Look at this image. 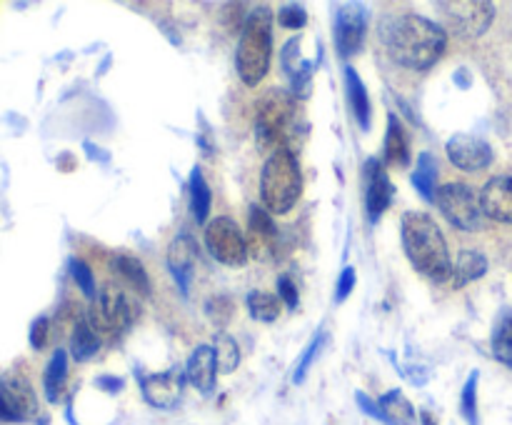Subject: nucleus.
Wrapping results in <instances>:
<instances>
[{
	"instance_id": "nucleus-4",
	"label": "nucleus",
	"mask_w": 512,
	"mask_h": 425,
	"mask_svg": "<svg viewBox=\"0 0 512 425\" xmlns=\"http://www.w3.org/2000/svg\"><path fill=\"white\" fill-rule=\"evenodd\" d=\"M273 58V13L268 5H260L245 18L238 40V75L248 88H258L270 70Z\"/></svg>"
},
{
	"instance_id": "nucleus-8",
	"label": "nucleus",
	"mask_w": 512,
	"mask_h": 425,
	"mask_svg": "<svg viewBox=\"0 0 512 425\" xmlns=\"http://www.w3.org/2000/svg\"><path fill=\"white\" fill-rule=\"evenodd\" d=\"M205 248L218 263L230 265V268L245 265L250 250L240 225L228 215H220L205 225Z\"/></svg>"
},
{
	"instance_id": "nucleus-41",
	"label": "nucleus",
	"mask_w": 512,
	"mask_h": 425,
	"mask_svg": "<svg viewBox=\"0 0 512 425\" xmlns=\"http://www.w3.org/2000/svg\"><path fill=\"white\" fill-rule=\"evenodd\" d=\"M95 383H98L103 390H108V393H118V390L123 388V380H120V378H110V375H100V378L95 380Z\"/></svg>"
},
{
	"instance_id": "nucleus-27",
	"label": "nucleus",
	"mask_w": 512,
	"mask_h": 425,
	"mask_svg": "<svg viewBox=\"0 0 512 425\" xmlns=\"http://www.w3.org/2000/svg\"><path fill=\"white\" fill-rule=\"evenodd\" d=\"M113 268L118 270L120 278L128 280L130 285H133L138 293L148 295L150 293V280H148V273H145L143 263H140L138 258H133V255H115L113 258Z\"/></svg>"
},
{
	"instance_id": "nucleus-36",
	"label": "nucleus",
	"mask_w": 512,
	"mask_h": 425,
	"mask_svg": "<svg viewBox=\"0 0 512 425\" xmlns=\"http://www.w3.org/2000/svg\"><path fill=\"white\" fill-rule=\"evenodd\" d=\"M323 343H325V335L320 333L318 338H313V343H310L308 348H305L303 358H300L298 368H295V375H293V380H295V383H303V380H305V375H308V370H310V365H313L315 355H318V353H320V348H323Z\"/></svg>"
},
{
	"instance_id": "nucleus-6",
	"label": "nucleus",
	"mask_w": 512,
	"mask_h": 425,
	"mask_svg": "<svg viewBox=\"0 0 512 425\" xmlns=\"http://www.w3.org/2000/svg\"><path fill=\"white\" fill-rule=\"evenodd\" d=\"M135 315V303L115 285H108L103 293H98V298L93 300L88 310V323L93 325L95 333H110L118 335L123 330H128L133 325Z\"/></svg>"
},
{
	"instance_id": "nucleus-13",
	"label": "nucleus",
	"mask_w": 512,
	"mask_h": 425,
	"mask_svg": "<svg viewBox=\"0 0 512 425\" xmlns=\"http://www.w3.org/2000/svg\"><path fill=\"white\" fill-rule=\"evenodd\" d=\"M185 370L183 368H170L165 373H155V375H143L140 378V388H143L145 400L155 408L170 410L180 403L183 398V388H185Z\"/></svg>"
},
{
	"instance_id": "nucleus-23",
	"label": "nucleus",
	"mask_w": 512,
	"mask_h": 425,
	"mask_svg": "<svg viewBox=\"0 0 512 425\" xmlns=\"http://www.w3.org/2000/svg\"><path fill=\"white\" fill-rule=\"evenodd\" d=\"M65 380H68V353H65V350H55L43 375L45 398H48L50 403H58L60 400V395H63L65 390Z\"/></svg>"
},
{
	"instance_id": "nucleus-40",
	"label": "nucleus",
	"mask_w": 512,
	"mask_h": 425,
	"mask_svg": "<svg viewBox=\"0 0 512 425\" xmlns=\"http://www.w3.org/2000/svg\"><path fill=\"white\" fill-rule=\"evenodd\" d=\"M278 298L285 300V305H288L290 310L298 308V303H300L298 288H295V283L288 278V275H283V278L278 280Z\"/></svg>"
},
{
	"instance_id": "nucleus-33",
	"label": "nucleus",
	"mask_w": 512,
	"mask_h": 425,
	"mask_svg": "<svg viewBox=\"0 0 512 425\" xmlns=\"http://www.w3.org/2000/svg\"><path fill=\"white\" fill-rule=\"evenodd\" d=\"M70 275H73V280L78 283V288L83 290L85 298H90V300L98 298V288H95L93 270H90L83 260H78V258L70 260Z\"/></svg>"
},
{
	"instance_id": "nucleus-38",
	"label": "nucleus",
	"mask_w": 512,
	"mask_h": 425,
	"mask_svg": "<svg viewBox=\"0 0 512 425\" xmlns=\"http://www.w3.org/2000/svg\"><path fill=\"white\" fill-rule=\"evenodd\" d=\"M355 400H358V405H360V410H363L365 415H370V418H375V420H380V423H385V425H390V420H388V415L383 413V408H380V403H375L373 398H368V395L365 393H355Z\"/></svg>"
},
{
	"instance_id": "nucleus-15",
	"label": "nucleus",
	"mask_w": 512,
	"mask_h": 425,
	"mask_svg": "<svg viewBox=\"0 0 512 425\" xmlns=\"http://www.w3.org/2000/svg\"><path fill=\"white\" fill-rule=\"evenodd\" d=\"M480 208L495 223H512V175H495L480 190Z\"/></svg>"
},
{
	"instance_id": "nucleus-24",
	"label": "nucleus",
	"mask_w": 512,
	"mask_h": 425,
	"mask_svg": "<svg viewBox=\"0 0 512 425\" xmlns=\"http://www.w3.org/2000/svg\"><path fill=\"white\" fill-rule=\"evenodd\" d=\"M100 350V338L93 330V325L88 320H78L73 328V335H70V353L78 363H85V360L95 358Z\"/></svg>"
},
{
	"instance_id": "nucleus-28",
	"label": "nucleus",
	"mask_w": 512,
	"mask_h": 425,
	"mask_svg": "<svg viewBox=\"0 0 512 425\" xmlns=\"http://www.w3.org/2000/svg\"><path fill=\"white\" fill-rule=\"evenodd\" d=\"M245 303H248L250 315H253L255 320H260V323H273V320H278V315H280L278 295L265 293V290H253Z\"/></svg>"
},
{
	"instance_id": "nucleus-35",
	"label": "nucleus",
	"mask_w": 512,
	"mask_h": 425,
	"mask_svg": "<svg viewBox=\"0 0 512 425\" xmlns=\"http://www.w3.org/2000/svg\"><path fill=\"white\" fill-rule=\"evenodd\" d=\"M0 420H3V423H20V420H25L23 415H20L18 405H15L5 380H0Z\"/></svg>"
},
{
	"instance_id": "nucleus-11",
	"label": "nucleus",
	"mask_w": 512,
	"mask_h": 425,
	"mask_svg": "<svg viewBox=\"0 0 512 425\" xmlns=\"http://www.w3.org/2000/svg\"><path fill=\"white\" fill-rule=\"evenodd\" d=\"M365 30H368V10L363 5L348 3L335 8V48L343 58H350L363 48Z\"/></svg>"
},
{
	"instance_id": "nucleus-5",
	"label": "nucleus",
	"mask_w": 512,
	"mask_h": 425,
	"mask_svg": "<svg viewBox=\"0 0 512 425\" xmlns=\"http://www.w3.org/2000/svg\"><path fill=\"white\" fill-rule=\"evenodd\" d=\"M303 193L298 155L290 148H280L268 155L260 173V198L270 215H285L295 208Z\"/></svg>"
},
{
	"instance_id": "nucleus-17",
	"label": "nucleus",
	"mask_w": 512,
	"mask_h": 425,
	"mask_svg": "<svg viewBox=\"0 0 512 425\" xmlns=\"http://www.w3.org/2000/svg\"><path fill=\"white\" fill-rule=\"evenodd\" d=\"M215 375H218V355L215 348L210 345H198L190 355L188 365H185V378L190 380V385L200 390V393H213L215 388Z\"/></svg>"
},
{
	"instance_id": "nucleus-3",
	"label": "nucleus",
	"mask_w": 512,
	"mask_h": 425,
	"mask_svg": "<svg viewBox=\"0 0 512 425\" xmlns=\"http://www.w3.org/2000/svg\"><path fill=\"white\" fill-rule=\"evenodd\" d=\"M303 128L298 98L290 90L270 88L260 95L255 108V140L263 150L288 148Z\"/></svg>"
},
{
	"instance_id": "nucleus-30",
	"label": "nucleus",
	"mask_w": 512,
	"mask_h": 425,
	"mask_svg": "<svg viewBox=\"0 0 512 425\" xmlns=\"http://www.w3.org/2000/svg\"><path fill=\"white\" fill-rule=\"evenodd\" d=\"M493 355L512 370V313H503L493 333Z\"/></svg>"
},
{
	"instance_id": "nucleus-9",
	"label": "nucleus",
	"mask_w": 512,
	"mask_h": 425,
	"mask_svg": "<svg viewBox=\"0 0 512 425\" xmlns=\"http://www.w3.org/2000/svg\"><path fill=\"white\" fill-rule=\"evenodd\" d=\"M438 10L448 20L450 30L463 38H480L488 33L495 20V5L485 0H458V3H438Z\"/></svg>"
},
{
	"instance_id": "nucleus-14",
	"label": "nucleus",
	"mask_w": 512,
	"mask_h": 425,
	"mask_svg": "<svg viewBox=\"0 0 512 425\" xmlns=\"http://www.w3.org/2000/svg\"><path fill=\"white\" fill-rule=\"evenodd\" d=\"M300 38H290L285 43L283 55H280V63H283V70L290 78V93L295 98H308L310 90H313V70L318 68L320 60H305L303 53H300Z\"/></svg>"
},
{
	"instance_id": "nucleus-26",
	"label": "nucleus",
	"mask_w": 512,
	"mask_h": 425,
	"mask_svg": "<svg viewBox=\"0 0 512 425\" xmlns=\"http://www.w3.org/2000/svg\"><path fill=\"white\" fill-rule=\"evenodd\" d=\"M383 413L388 415L390 425H410L415 420V408L400 390H390L378 400Z\"/></svg>"
},
{
	"instance_id": "nucleus-10",
	"label": "nucleus",
	"mask_w": 512,
	"mask_h": 425,
	"mask_svg": "<svg viewBox=\"0 0 512 425\" xmlns=\"http://www.w3.org/2000/svg\"><path fill=\"white\" fill-rule=\"evenodd\" d=\"M363 193H365V210H368L370 223H378L385 210L390 208L395 195V185L390 183L388 170L383 160L370 158L363 165Z\"/></svg>"
},
{
	"instance_id": "nucleus-31",
	"label": "nucleus",
	"mask_w": 512,
	"mask_h": 425,
	"mask_svg": "<svg viewBox=\"0 0 512 425\" xmlns=\"http://www.w3.org/2000/svg\"><path fill=\"white\" fill-rule=\"evenodd\" d=\"M215 355H218V368L223 370V373H233V370L238 368L240 348L230 335L218 333V338H215Z\"/></svg>"
},
{
	"instance_id": "nucleus-20",
	"label": "nucleus",
	"mask_w": 512,
	"mask_h": 425,
	"mask_svg": "<svg viewBox=\"0 0 512 425\" xmlns=\"http://www.w3.org/2000/svg\"><path fill=\"white\" fill-rule=\"evenodd\" d=\"M345 90H348V100H350V108H353L355 120L363 130H370V98H368V90H365V83L360 80L358 70L355 68H345Z\"/></svg>"
},
{
	"instance_id": "nucleus-25",
	"label": "nucleus",
	"mask_w": 512,
	"mask_h": 425,
	"mask_svg": "<svg viewBox=\"0 0 512 425\" xmlns=\"http://www.w3.org/2000/svg\"><path fill=\"white\" fill-rule=\"evenodd\" d=\"M210 203H213V195H210L208 183H205L203 170L193 168V173H190V210H193V218L198 223L208 220Z\"/></svg>"
},
{
	"instance_id": "nucleus-1",
	"label": "nucleus",
	"mask_w": 512,
	"mask_h": 425,
	"mask_svg": "<svg viewBox=\"0 0 512 425\" xmlns=\"http://www.w3.org/2000/svg\"><path fill=\"white\" fill-rule=\"evenodd\" d=\"M380 40L390 58L410 70L433 68L448 48L445 30L418 13H395L383 18Z\"/></svg>"
},
{
	"instance_id": "nucleus-21",
	"label": "nucleus",
	"mask_w": 512,
	"mask_h": 425,
	"mask_svg": "<svg viewBox=\"0 0 512 425\" xmlns=\"http://www.w3.org/2000/svg\"><path fill=\"white\" fill-rule=\"evenodd\" d=\"M488 273V258L480 250H463L458 255V263L453 265V288H465L473 280L483 278Z\"/></svg>"
},
{
	"instance_id": "nucleus-19",
	"label": "nucleus",
	"mask_w": 512,
	"mask_h": 425,
	"mask_svg": "<svg viewBox=\"0 0 512 425\" xmlns=\"http://www.w3.org/2000/svg\"><path fill=\"white\" fill-rule=\"evenodd\" d=\"M410 163V143L408 133L403 128V120L395 113L388 115V133H385L383 145V165H395V168H405Z\"/></svg>"
},
{
	"instance_id": "nucleus-18",
	"label": "nucleus",
	"mask_w": 512,
	"mask_h": 425,
	"mask_svg": "<svg viewBox=\"0 0 512 425\" xmlns=\"http://www.w3.org/2000/svg\"><path fill=\"white\" fill-rule=\"evenodd\" d=\"M250 238H253V255L265 258V253H275L278 250V225H275L273 215L263 208L250 210Z\"/></svg>"
},
{
	"instance_id": "nucleus-32",
	"label": "nucleus",
	"mask_w": 512,
	"mask_h": 425,
	"mask_svg": "<svg viewBox=\"0 0 512 425\" xmlns=\"http://www.w3.org/2000/svg\"><path fill=\"white\" fill-rule=\"evenodd\" d=\"M460 410L468 425H478V370L470 373L468 383H465L463 395H460Z\"/></svg>"
},
{
	"instance_id": "nucleus-29",
	"label": "nucleus",
	"mask_w": 512,
	"mask_h": 425,
	"mask_svg": "<svg viewBox=\"0 0 512 425\" xmlns=\"http://www.w3.org/2000/svg\"><path fill=\"white\" fill-rule=\"evenodd\" d=\"M5 385H8L10 395H13L15 405H18L20 415H23L25 420H28L30 415L38 413V400H35L33 388H30V383L23 378V375H13V378L5 380Z\"/></svg>"
},
{
	"instance_id": "nucleus-37",
	"label": "nucleus",
	"mask_w": 512,
	"mask_h": 425,
	"mask_svg": "<svg viewBox=\"0 0 512 425\" xmlns=\"http://www.w3.org/2000/svg\"><path fill=\"white\" fill-rule=\"evenodd\" d=\"M355 280H358L355 268L353 265H348V268H345L338 278V288H335V303H343V300H348V295L353 293V288H355Z\"/></svg>"
},
{
	"instance_id": "nucleus-22",
	"label": "nucleus",
	"mask_w": 512,
	"mask_h": 425,
	"mask_svg": "<svg viewBox=\"0 0 512 425\" xmlns=\"http://www.w3.org/2000/svg\"><path fill=\"white\" fill-rule=\"evenodd\" d=\"M438 173H440V165L438 158L433 153H420L418 158V168L413 173V185L418 188V193L423 195L428 203H435V193H438Z\"/></svg>"
},
{
	"instance_id": "nucleus-2",
	"label": "nucleus",
	"mask_w": 512,
	"mask_h": 425,
	"mask_svg": "<svg viewBox=\"0 0 512 425\" xmlns=\"http://www.w3.org/2000/svg\"><path fill=\"white\" fill-rule=\"evenodd\" d=\"M400 238H403L405 255L418 273L428 275L435 283L453 280V260H450L448 243H445L443 230L428 213L408 210L400 220Z\"/></svg>"
},
{
	"instance_id": "nucleus-16",
	"label": "nucleus",
	"mask_w": 512,
	"mask_h": 425,
	"mask_svg": "<svg viewBox=\"0 0 512 425\" xmlns=\"http://www.w3.org/2000/svg\"><path fill=\"white\" fill-rule=\"evenodd\" d=\"M195 265H198V243H195L193 235H178L168 248V268L173 278L178 280L183 295H188L190 280L195 275Z\"/></svg>"
},
{
	"instance_id": "nucleus-7",
	"label": "nucleus",
	"mask_w": 512,
	"mask_h": 425,
	"mask_svg": "<svg viewBox=\"0 0 512 425\" xmlns=\"http://www.w3.org/2000/svg\"><path fill=\"white\" fill-rule=\"evenodd\" d=\"M435 205H438L440 213L445 215L450 225L460 230H473L480 228V215H483V208H480V198L470 185L465 183H445L443 188H438L435 193Z\"/></svg>"
},
{
	"instance_id": "nucleus-34",
	"label": "nucleus",
	"mask_w": 512,
	"mask_h": 425,
	"mask_svg": "<svg viewBox=\"0 0 512 425\" xmlns=\"http://www.w3.org/2000/svg\"><path fill=\"white\" fill-rule=\"evenodd\" d=\"M278 23L288 30H300L308 23V13H305L303 5L288 3L278 10Z\"/></svg>"
},
{
	"instance_id": "nucleus-42",
	"label": "nucleus",
	"mask_w": 512,
	"mask_h": 425,
	"mask_svg": "<svg viewBox=\"0 0 512 425\" xmlns=\"http://www.w3.org/2000/svg\"><path fill=\"white\" fill-rule=\"evenodd\" d=\"M420 420H423V425H435L433 415H430L428 410H423V413H420Z\"/></svg>"
},
{
	"instance_id": "nucleus-39",
	"label": "nucleus",
	"mask_w": 512,
	"mask_h": 425,
	"mask_svg": "<svg viewBox=\"0 0 512 425\" xmlns=\"http://www.w3.org/2000/svg\"><path fill=\"white\" fill-rule=\"evenodd\" d=\"M48 333H50L48 318L33 320V325H30V345H33L35 350L45 348V343H48Z\"/></svg>"
},
{
	"instance_id": "nucleus-12",
	"label": "nucleus",
	"mask_w": 512,
	"mask_h": 425,
	"mask_svg": "<svg viewBox=\"0 0 512 425\" xmlns=\"http://www.w3.org/2000/svg\"><path fill=\"white\" fill-rule=\"evenodd\" d=\"M445 153H448L450 163L455 168L465 170V173H478V170H485L493 163V148L483 138H478V135H453L448 145H445Z\"/></svg>"
}]
</instances>
